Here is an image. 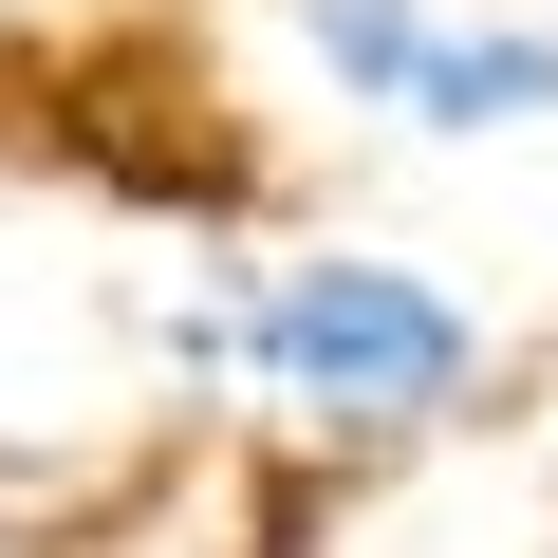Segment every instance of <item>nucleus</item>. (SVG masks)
I'll return each instance as SVG.
<instances>
[{
  "mask_svg": "<svg viewBox=\"0 0 558 558\" xmlns=\"http://www.w3.org/2000/svg\"><path fill=\"white\" fill-rule=\"evenodd\" d=\"M223 373L279 391L317 447H428L484 410V317L447 299L428 260H373V242H299V260H260L242 299H223Z\"/></svg>",
  "mask_w": 558,
  "mask_h": 558,
  "instance_id": "nucleus-1",
  "label": "nucleus"
},
{
  "mask_svg": "<svg viewBox=\"0 0 558 558\" xmlns=\"http://www.w3.org/2000/svg\"><path fill=\"white\" fill-rule=\"evenodd\" d=\"M391 112L447 131V149H484V131H558V20H428V57H410Z\"/></svg>",
  "mask_w": 558,
  "mask_h": 558,
  "instance_id": "nucleus-2",
  "label": "nucleus"
},
{
  "mask_svg": "<svg viewBox=\"0 0 558 558\" xmlns=\"http://www.w3.org/2000/svg\"><path fill=\"white\" fill-rule=\"evenodd\" d=\"M428 20H447V0H299V38H317V75H336L354 112H391V94H410Z\"/></svg>",
  "mask_w": 558,
  "mask_h": 558,
  "instance_id": "nucleus-3",
  "label": "nucleus"
}]
</instances>
